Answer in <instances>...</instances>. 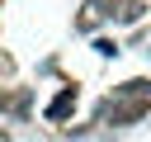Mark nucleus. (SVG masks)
I'll use <instances>...</instances> for the list:
<instances>
[{
	"instance_id": "obj_3",
	"label": "nucleus",
	"mask_w": 151,
	"mask_h": 142,
	"mask_svg": "<svg viewBox=\"0 0 151 142\" xmlns=\"http://www.w3.org/2000/svg\"><path fill=\"white\" fill-rule=\"evenodd\" d=\"M71 109H76V85H61V95H57V99H52L42 114H47V123H61Z\"/></svg>"
},
{
	"instance_id": "obj_1",
	"label": "nucleus",
	"mask_w": 151,
	"mask_h": 142,
	"mask_svg": "<svg viewBox=\"0 0 151 142\" xmlns=\"http://www.w3.org/2000/svg\"><path fill=\"white\" fill-rule=\"evenodd\" d=\"M146 109H151V95H127V90H113L104 104H99V123H109V128H127V123H137V118H146Z\"/></svg>"
},
{
	"instance_id": "obj_6",
	"label": "nucleus",
	"mask_w": 151,
	"mask_h": 142,
	"mask_svg": "<svg viewBox=\"0 0 151 142\" xmlns=\"http://www.w3.org/2000/svg\"><path fill=\"white\" fill-rule=\"evenodd\" d=\"M0 109H5V90H0Z\"/></svg>"
},
{
	"instance_id": "obj_2",
	"label": "nucleus",
	"mask_w": 151,
	"mask_h": 142,
	"mask_svg": "<svg viewBox=\"0 0 151 142\" xmlns=\"http://www.w3.org/2000/svg\"><path fill=\"white\" fill-rule=\"evenodd\" d=\"M109 14H113V0H85L80 14H76V33H94Z\"/></svg>"
},
{
	"instance_id": "obj_5",
	"label": "nucleus",
	"mask_w": 151,
	"mask_h": 142,
	"mask_svg": "<svg viewBox=\"0 0 151 142\" xmlns=\"http://www.w3.org/2000/svg\"><path fill=\"white\" fill-rule=\"evenodd\" d=\"M94 52H99V57H118V43H113V38H94Z\"/></svg>"
},
{
	"instance_id": "obj_4",
	"label": "nucleus",
	"mask_w": 151,
	"mask_h": 142,
	"mask_svg": "<svg viewBox=\"0 0 151 142\" xmlns=\"http://www.w3.org/2000/svg\"><path fill=\"white\" fill-rule=\"evenodd\" d=\"M142 14H146V0H113V14L109 19L113 24H137Z\"/></svg>"
}]
</instances>
